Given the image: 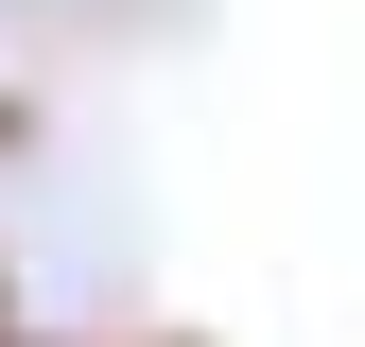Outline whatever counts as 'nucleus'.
<instances>
[{
  "label": "nucleus",
  "instance_id": "nucleus-1",
  "mask_svg": "<svg viewBox=\"0 0 365 347\" xmlns=\"http://www.w3.org/2000/svg\"><path fill=\"white\" fill-rule=\"evenodd\" d=\"M0 139H18V105H0Z\"/></svg>",
  "mask_w": 365,
  "mask_h": 347
}]
</instances>
